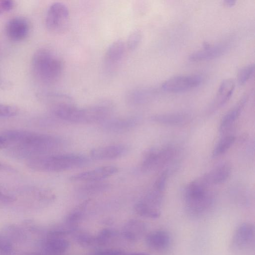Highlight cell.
Segmentation results:
<instances>
[{
	"instance_id": "11",
	"label": "cell",
	"mask_w": 255,
	"mask_h": 255,
	"mask_svg": "<svg viewBox=\"0 0 255 255\" xmlns=\"http://www.w3.org/2000/svg\"><path fill=\"white\" fill-rule=\"evenodd\" d=\"M126 48V43L121 40H116L109 46L104 58V67L107 73H112L117 69L124 57Z\"/></svg>"
},
{
	"instance_id": "37",
	"label": "cell",
	"mask_w": 255,
	"mask_h": 255,
	"mask_svg": "<svg viewBox=\"0 0 255 255\" xmlns=\"http://www.w3.org/2000/svg\"><path fill=\"white\" fill-rule=\"evenodd\" d=\"M7 146V143L4 137L2 135H0V149L5 148Z\"/></svg>"
},
{
	"instance_id": "38",
	"label": "cell",
	"mask_w": 255,
	"mask_h": 255,
	"mask_svg": "<svg viewBox=\"0 0 255 255\" xmlns=\"http://www.w3.org/2000/svg\"><path fill=\"white\" fill-rule=\"evenodd\" d=\"M224 2L226 5L231 7L235 4L236 1L234 0H226L224 1Z\"/></svg>"
},
{
	"instance_id": "31",
	"label": "cell",
	"mask_w": 255,
	"mask_h": 255,
	"mask_svg": "<svg viewBox=\"0 0 255 255\" xmlns=\"http://www.w3.org/2000/svg\"><path fill=\"white\" fill-rule=\"evenodd\" d=\"M12 250L10 241L4 236H0V253L2 255L9 254Z\"/></svg>"
},
{
	"instance_id": "30",
	"label": "cell",
	"mask_w": 255,
	"mask_h": 255,
	"mask_svg": "<svg viewBox=\"0 0 255 255\" xmlns=\"http://www.w3.org/2000/svg\"><path fill=\"white\" fill-rule=\"evenodd\" d=\"M18 110L14 106L0 103V117H11L16 115Z\"/></svg>"
},
{
	"instance_id": "18",
	"label": "cell",
	"mask_w": 255,
	"mask_h": 255,
	"mask_svg": "<svg viewBox=\"0 0 255 255\" xmlns=\"http://www.w3.org/2000/svg\"><path fill=\"white\" fill-rule=\"evenodd\" d=\"M226 46L222 44L212 46L206 44L203 49L191 54L189 56V59L194 61L214 59L222 55L226 50Z\"/></svg>"
},
{
	"instance_id": "3",
	"label": "cell",
	"mask_w": 255,
	"mask_h": 255,
	"mask_svg": "<svg viewBox=\"0 0 255 255\" xmlns=\"http://www.w3.org/2000/svg\"><path fill=\"white\" fill-rule=\"evenodd\" d=\"M88 162L87 158L80 154H50L28 159L26 165L37 171L60 172L81 167Z\"/></svg>"
},
{
	"instance_id": "20",
	"label": "cell",
	"mask_w": 255,
	"mask_h": 255,
	"mask_svg": "<svg viewBox=\"0 0 255 255\" xmlns=\"http://www.w3.org/2000/svg\"><path fill=\"white\" fill-rule=\"evenodd\" d=\"M69 242L59 236L50 233L44 244L46 252L51 255L62 254L68 248Z\"/></svg>"
},
{
	"instance_id": "36",
	"label": "cell",
	"mask_w": 255,
	"mask_h": 255,
	"mask_svg": "<svg viewBox=\"0 0 255 255\" xmlns=\"http://www.w3.org/2000/svg\"><path fill=\"white\" fill-rule=\"evenodd\" d=\"M123 253L120 251L107 250L98 252L97 255H122Z\"/></svg>"
},
{
	"instance_id": "17",
	"label": "cell",
	"mask_w": 255,
	"mask_h": 255,
	"mask_svg": "<svg viewBox=\"0 0 255 255\" xmlns=\"http://www.w3.org/2000/svg\"><path fill=\"white\" fill-rule=\"evenodd\" d=\"M232 168L228 163L221 164L212 169L203 177L208 185H217L225 182L231 175Z\"/></svg>"
},
{
	"instance_id": "32",
	"label": "cell",
	"mask_w": 255,
	"mask_h": 255,
	"mask_svg": "<svg viewBox=\"0 0 255 255\" xmlns=\"http://www.w3.org/2000/svg\"><path fill=\"white\" fill-rule=\"evenodd\" d=\"M15 197L7 193L0 185V205L8 204L15 200Z\"/></svg>"
},
{
	"instance_id": "27",
	"label": "cell",
	"mask_w": 255,
	"mask_h": 255,
	"mask_svg": "<svg viewBox=\"0 0 255 255\" xmlns=\"http://www.w3.org/2000/svg\"><path fill=\"white\" fill-rule=\"evenodd\" d=\"M255 71L254 64L246 66L239 71L237 75V82L239 85L245 84L252 76Z\"/></svg>"
},
{
	"instance_id": "34",
	"label": "cell",
	"mask_w": 255,
	"mask_h": 255,
	"mask_svg": "<svg viewBox=\"0 0 255 255\" xmlns=\"http://www.w3.org/2000/svg\"><path fill=\"white\" fill-rule=\"evenodd\" d=\"M14 6L13 2L10 0H0V14L10 11Z\"/></svg>"
},
{
	"instance_id": "15",
	"label": "cell",
	"mask_w": 255,
	"mask_h": 255,
	"mask_svg": "<svg viewBox=\"0 0 255 255\" xmlns=\"http://www.w3.org/2000/svg\"><path fill=\"white\" fill-rule=\"evenodd\" d=\"M29 30V24L27 20L20 17L10 19L6 26L7 36L14 41H20L24 39L27 36Z\"/></svg>"
},
{
	"instance_id": "28",
	"label": "cell",
	"mask_w": 255,
	"mask_h": 255,
	"mask_svg": "<svg viewBox=\"0 0 255 255\" xmlns=\"http://www.w3.org/2000/svg\"><path fill=\"white\" fill-rule=\"evenodd\" d=\"M5 231L7 235L6 238L10 241L12 240L15 242H21L25 239L24 233L16 226H8L6 228Z\"/></svg>"
},
{
	"instance_id": "24",
	"label": "cell",
	"mask_w": 255,
	"mask_h": 255,
	"mask_svg": "<svg viewBox=\"0 0 255 255\" xmlns=\"http://www.w3.org/2000/svg\"><path fill=\"white\" fill-rule=\"evenodd\" d=\"M146 227L144 224L139 221L133 220L124 232L125 237L131 240L140 238L144 233Z\"/></svg>"
},
{
	"instance_id": "8",
	"label": "cell",
	"mask_w": 255,
	"mask_h": 255,
	"mask_svg": "<svg viewBox=\"0 0 255 255\" xmlns=\"http://www.w3.org/2000/svg\"><path fill=\"white\" fill-rule=\"evenodd\" d=\"M163 196V192L153 188L141 200L135 205L136 212L142 217L158 218L160 215Z\"/></svg>"
},
{
	"instance_id": "33",
	"label": "cell",
	"mask_w": 255,
	"mask_h": 255,
	"mask_svg": "<svg viewBox=\"0 0 255 255\" xmlns=\"http://www.w3.org/2000/svg\"><path fill=\"white\" fill-rule=\"evenodd\" d=\"M167 175V174L166 171L163 172L155 181L153 188L163 192L166 186Z\"/></svg>"
},
{
	"instance_id": "1",
	"label": "cell",
	"mask_w": 255,
	"mask_h": 255,
	"mask_svg": "<svg viewBox=\"0 0 255 255\" xmlns=\"http://www.w3.org/2000/svg\"><path fill=\"white\" fill-rule=\"evenodd\" d=\"M2 135L6 140L8 153L12 157L27 160L50 154L63 145L61 139L57 136L25 130H9Z\"/></svg>"
},
{
	"instance_id": "5",
	"label": "cell",
	"mask_w": 255,
	"mask_h": 255,
	"mask_svg": "<svg viewBox=\"0 0 255 255\" xmlns=\"http://www.w3.org/2000/svg\"><path fill=\"white\" fill-rule=\"evenodd\" d=\"M202 177L190 182L185 192V208L191 216L198 217L205 214L214 202L213 194Z\"/></svg>"
},
{
	"instance_id": "35",
	"label": "cell",
	"mask_w": 255,
	"mask_h": 255,
	"mask_svg": "<svg viewBox=\"0 0 255 255\" xmlns=\"http://www.w3.org/2000/svg\"><path fill=\"white\" fill-rule=\"evenodd\" d=\"M113 235V233L111 231L105 229L101 232L97 238V240L99 242H104L105 240L110 238Z\"/></svg>"
},
{
	"instance_id": "7",
	"label": "cell",
	"mask_w": 255,
	"mask_h": 255,
	"mask_svg": "<svg viewBox=\"0 0 255 255\" xmlns=\"http://www.w3.org/2000/svg\"><path fill=\"white\" fill-rule=\"evenodd\" d=\"M69 19V11L67 6L61 2H55L48 8L45 24L49 31L60 33L67 27Z\"/></svg>"
},
{
	"instance_id": "6",
	"label": "cell",
	"mask_w": 255,
	"mask_h": 255,
	"mask_svg": "<svg viewBox=\"0 0 255 255\" xmlns=\"http://www.w3.org/2000/svg\"><path fill=\"white\" fill-rule=\"evenodd\" d=\"M176 153V150L173 146L149 149L143 155L141 169L148 172L162 168L173 159Z\"/></svg>"
},
{
	"instance_id": "13",
	"label": "cell",
	"mask_w": 255,
	"mask_h": 255,
	"mask_svg": "<svg viewBox=\"0 0 255 255\" xmlns=\"http://www.w3.org/2000/svg\"><path fill=\"white\" fill-rule=\"evenodd\" d=\"M128 148L125 145L117 144L99 147L92 149L91 158L96 160H107L116 159L124 156Z\"/></svg>"
},
{
	"instance_id": "12",
	"label": "cell",
	"mask_w": 255,
	"mask_h": 255,
	"mask_svg": "<svg viewBox=\"0 0 255 255\" xmlns=\"http://www.w3.org/2000/svg\"><path fill=\"white\" fill-rule=\"evenodd\" d=\"M118 171V169L115 166H104L74 175L70 177V179L74 181H101L116 174Z\"/></svg>"
},
{
	"instance_id": "9",
	"label": "cell",
	"mask_w": 255,
	"mask_h": 255,
	"mask_svg": "<svg viewBox=\"0 0 255 255\" xmlns=\"http://www.w3.org/2000/svg\"><path fill=\"white\" fill-rule=\"evenodd\" d=\"M255 228L251 223L240 224L235 230L231 239V247L236 251H246L254 247Z\"/></svg>"
},
{
	"instance_id": "2",
	"label": "cell",
	"mask_w": 255,
	"mask_h": 255,
	"mask_svg": "<svg viewBox=\"0 0 255 255\" xmlns=\"http://www.w3.org/2000/svg\"><path fill=\"white\" fill-rule=\"evenodd\" d=\"M111 106L101 103L86 108H78L75 104L63 105L52 108L53 114L62 120L82 124L103 122L111 113Z\"/></svg>"
},
{
	"instance_id": "39",
	"label": "cell",
	"mask_w": 255,
	"mask_h": 255,
	"mask_svg": "<svg viewBox=\"0 0 255 255\" xmlns=\"http://www.w3.org/2000/svg\"><path fill=\"white\" fill-rule=\"evenodd\" d=\"M7 169V166L0 161V170H5Z\"/></svg>"
},
{
	"instance_id": "10",
	"label": "cell",
	"mask_w": 255,
	"mask_h": 255,
	"mask_svg": "<svg viewBox=\"0 0 255 255\" xmlns=\"http://www.w3.org/2000/svg\"><path fill=\"white\" fill-rule=\"evenodd\" d=\"M202 82L200 75H183L173 77L162 85L163 89L169 92H180L197 87Z\"/></svg>"
},
{
	"instance_id": "22",
	"label": "cell",
	"mask_w": 255,
	"mask_h": 255,
	"mask_svg": "<svg viewBox=\"0 0 255 255\" xmlns=\"http://www.w3.org/2000/svg\"><path fill=\"white\" fill-rule=\"evenodd\" d=\"M151 120L156 123L169 126H180L185 124L188 121L186 115L181 113H168L155 115Z\"/></svg>"
},
{
	"instance_id": "25",
	"label": "cell",
	"mask_w": 255,
	"mask_h": 255,
	"mask_svg": "<svg viewBox=\"0 0 255 255\" xmlns=\"http://www.w3.org/2000/svg\"><path fill=\"white\" fill-rule=\"evenodd\" d=\"M235 140V136L231 135L221 138L213 150V156L217 157L225 153L233 144Z\"/></svg>"
},
{
	"instance_id": "4",
	"label": "cell",
	"mask_w": 255,
	"mask_h": 255,
	"mask_svg": "<svg viewBox=\"0 0 255 255\" xmlns=\"http://www.w3.org/2000/svg\"><path fill=\"white\" fill-rule=\"evenodd\" d=\"M63 70L61 59L49 49L42 48L34 53L32 70L36 78L45 84H53L60 78Z\"/></svg>"
},
{
	"instance_id": "40",
	"label": "cell",
	"mask_w": 255,
	"mask_h": 255,
	"mask_svg": "<svg viewBox=\"0 0 255 255\" xmlns=\"http://www.w3.org/2000/svg\"><path fill=\"white\" fill-rule=\"evenodd\" d=\"M129 255H149L146 254V253H135L131 254Z\"/></svg>"
},
{
	"instance_id": "19",
	"label": "cell",
	"mask_w": 255,
	"mask_h": 255,
	"mask_svg": "<svg viewBox=\"0 0 255 255\" xmlns=\"http://www.w3.org/2000/svg\"><path fill=\"white\" fill-rule=\"evenodd\" d=\"M235 87V82L232 79H226L222 81L213 103V110L222 107L229 101L233 94Z\"/></svg>"
},
{
	"instance_id": "42",
	"label": "cell",
	"mask_w": 255,
	"mask_h": 255,
	"mask_svg": "<svg viewBox=\"0 0 255 255\" xmlns=\"http://www.w3.org/2000/svg\"><path fill=\"white\" fill-rule=\"evenodd\" d=\"M27 255H43L38 254V253H31L28 254Z\"/></svg>"
},
{
	"instance_id": "16",
	"label": "cell",
	"mask_w": 255,
	"mask_h": 255,
	"mask_svg": "<svg viewBox=\"0 0 255 255\" xmlns=\"http://www.w3.org/2000/svg\"><path fill=\"white\" fill-rule=\"evenodd\" d=\"M171 238L166 231L158 230L150 233L146 238L147 245L153 250L163 251L170 245Z\"/></svg>"
},
{
	"instance_id": "23",
	"label": "cell",
	"mask_w": 255,
	"mask_h": 255,
	"mask_svg": "<svg viewBox=\"0 0 255 255\" xmlns=\"http://www.w3.org/2000/svg\"><path fill=\"white\" fill-rule=\"evenodd\" d=\"M246 101V98H243L223 117L219 128L221 132H226L234 124L239 117Z\"/></svg>"
},
{
	"instance_id": "14",
	"label": "cell",
	"mask_w": 255,
	"mask_h": 255,
	"mask_svg": "<svg viewBox=\"0 0 255 255\" xmlns=\"http://www.w3.org/2000/svg\"><path fill=\"white\" fill-rule=\"evenodd\" d=\"M139 122L136 117L116 118L104 121L102 123L103 128L113 133H123L128 131L135 127Z\"/></svg>"
},
{
	"instance_id": "29",
	"label": "cell",
	"mask_w": 255,
	"mask_h": 255,
	"mask_svg": "<svg viewBox=\"0 0 255 255\" xmlns=\"http://www.w3.org/2000/svg\"><path fill=\"white\" fill-rule=\"evenodd\" d=\"M142 38V34L138 29L132 31L128 35L126 43V48L131 51L135 49L139 45Z\"/></svg>"
},
{
	"instance_id": "26",
	"label": "cell",
	"mask_w": 255,
	"mask_h": 255,
	"mask_svg": "<svg viewBox=\"0 0 255 255\" xmlns=\"http://www.w3.org/2000/svg\"><path fill=\"white\" fill-rule=\"evenodd\" d=\"M109 185L106 183L91 182L90 183L84 185L79 190L82 193L86 194H92L104 191L108 189Z\"/></svg>"
},
{
	"instance_id": "21",
	"label": "cell",
	"mask_w": 255,
	"mask_h": 255,
	"mask_svg": "<svg viewBox=\"0 0 255 255\" xmlns=\"http://www.w3.org/2000/svg\"><path fill=\"white\" fill-rule=\"evenodd\" d=\"M153 88H143L132 90L127 95V100L130 105H140L151 100L155 94Z\"/></svg>"
},
{
	"instance_id": "41",
	"label": "cell",
	"mask_w": 255,
	"mask_h": 255,
	"mask_svg": "<svg viewBox=\"0 0 255 255\" xmlns=\"http://www.w3.org/2000/svg\"><path fill=\"white\" fill-rule=\"evenodd\" d=\"M6 84L3 82V81L0 79V87H4L5 86Z\"/></svg>"
}]
</instances>
